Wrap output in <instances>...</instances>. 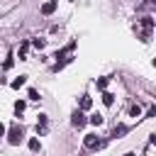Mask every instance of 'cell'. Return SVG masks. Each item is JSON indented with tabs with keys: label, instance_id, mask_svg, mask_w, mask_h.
<instances>
[{
	"label": "cell",
	"instance_id": "cell-1",
	"mask_svg": "<svg viewBox=\"0 0 156 156\" xmlns=\"http://www.w3.org/2000/svg\"><path fill=\"white\" fill-rule=\"evenodd\" d=\"M22 139H24V129H22L20 124H12V127H10V132H7V141L17 146Z\"/></svg>",
	"mask_w": 156,
	"mask_h": 156
},
{
	"label": "cell",
	"instance_id": "cell-2",
	"mask_svg": "<svg viewBox=\"0 0 156 156\" xmlns=\"http://www.w3.org/2000/svg\"><path fill=\"white\" fill-rule=\"evenodd\" d=\"M83 146H85V149H100V146H102V139H98V134H85Z\"/></svg>",
	"mask_w": 156,
	"mask_h": 156
},
{
	"label": "cell",
	"instance_id": "cell-3",
	"mask_svg": "<svg viewBox=\"0 0 156 156\" xmlns=\"http://www.w3.org/2000/svg\"><path fill=\"white\" fill-rule=\"evenodd\" d=\"M71 124H73V127H78V129L85 124V115H83V110H76V112H73V117H71Z\"/></svg>",
	"mask_w": 156,
	"mask_h": 156
},
{
	"label": "cell",
	"instance_id": "cell-4",
	"mask_svg": "<svg viewBox=\"0 0 156 156\" xmlns=\"http://www.w3.org/2000/svg\"><path fill=\"white\" fill-rule=\"evenodd\" d=\"M56 5H58L56 0H49V2H44V5H41V15H51V12L56 10Z\"/></svg>",
	"mask_w": 156,
	"mask_h": 156
},
{
	"label": "cell",
	"instance_id": "cell-5",
	"mask_svg": "<svg viewBox=\"0 0 156 156\" xmlns=\"http://www.w3.org/2000/svg\"><path fill=\"white\" fill-rule=\"evenodd\" d=\"M127 129H129V127H124V124H119V127H115V129H112V136L117 139V136H122V134H127Z\"/></svg>",
	"mask_w": 156,
	"mask_h": 156
},
{
	"label": "cell",
	"instance_id": "cell-6",
	"mask_svg": "<svg viewBox=\"0 0 156 156\" xmlns=\"http://www.w3.org/2000/svg\"><path fill=\"white\" fill-rule=\"evenodd\" d=\"M24 83H27V76H20V78H15V80H12L10 85H12V88H22Z\"/></svg>",
	"mask_w": 156,
	"mask_h": 156
},
{
	"label": "cell",
	"instance_id": "cell-7",
	"mask_svg": "<svg viewBox=\"0 0 156 156\" xmlns=\"http://www.w3.org/2000/svg\"><path fill=\"white\" fill-rule=\"evenodd\" d=\"M90 105H93V100H90L88 95H83V98H80V110H90Z\"/></svg>",
	"mask_w": 156,
	"mask_h": 156
},
{
	"label": "cell",
	"instance_id": "cell-8",
	"mask_svg": "<svg viewBox=\"0 0 156 156\" xmlns=\"http://www.w3.org/2000/svg\"><path fill=\"white\" fill-rule=\"evenodd\" d=\"M102 102H105V105H112V102H115V95H112V93H102Z\"/></svg>",
	"mask_w": 156,
	"mask_h": 156
},
{
	"label": "cell",
	"instance_id": "cell-9",
	"mask_svg": "<svg viewBox=\"0 0 156 156\" xmlns=\"http://www.w3.org/2000/svg\"><path fill=\"white\" fill-rule=\"evenodd\" d=\"M24 107H27V102H24V100H17V102H15V112H17V115H20V112H24Z\"/></svg>",
	"mask_w": 156,
	"mask_h": 156
},
{
	"label": "cell",
	"instance_id": "cell-10",
	"mask_svg": "<svg viewBox=\"0 0 156 156\" xmlns=\"http://www.w3.org/2000/svg\"><path fill=\"white\" fill-rule=\"evenodd\" d=\"M27 49H29V41H22V46H20V58L27 56Z\"/></svg>",
	"mask_w": 156,
	"mask_h": 156
},
{
	"label": "cell",
	"instance_id": "cell-11",
	"mask_svg": "<svg viewBox=\"0 0 156 156\" xmlns=\"http://www.w3.org/2000/svg\"><path fill=\"white\" fill-rule=\"evenodd\" d=\"M29 149H32V151H39V139H37V136L29 139Z\"/></svg>",
	"mask_w": 156,
	"mask_h": 156
},
{
	"label": "cell",
	"instance_id": "cell-12",
	"mask_svg": "<svg viewBox=\"0 0 156 156\" xmlns=\"http://www.w3.org/2000/svg\"><path fill=\"white\" fill-rule=\"evenodd\" d=\"M90 124L100 127V124H102V117H100V115H93V117H90Z\"/></svg>",
	"mask_w": 156,
	"mask_h": 156
},
{
	"label": "cell",
	"instance_id": "cell-13",
	"mask_svg": "<svg viewBox=\"0 0 156 156\" xmlns=\"http://www.w3.org/2000/svg\"><path fill=\"white\" fill-rule=\"evenodd\" d=\"M32 46H37V49H44V39H34V41H32Z\"/></svg>",
	"mask_w": 156,
	"mask_h": 156
},
{
	"label": "cell",
	"instance_id": "cell-14",
	"mask_svg": "<svg viewBox=\"0 0 156 156\" xmlns=\"http://www.w3.org/2000/svg\"><path fill=\"white\" fill-rule=\"evenodd\" d=\"M98 88L105 90V88H107V78H100V80H98Z\"/></svg>",
	"mask_w": 156,
	"mask_h": 156
},
{
	"label": "cell",
	"instance_id": "cell-15",
	"mask_svg": "<svg viewBox=\"0 0 156 156\" xmlns=\"http://www.w3.org/2000/svg\"><path fill=\"white\" fill-rule=\"evenodd\" d=\"M29 100H39V93H37V90H34V88H32V90H29Z\"/></svg>",
	"mask_w": 156,
	"mask_h": 156
},
{
	"label": "cell",
	"instance_id": "cell-16",
	"mask_svg": "<svg viewBox=\"0 0 156 156\" xmlns=\"http://www.w3.org/2000/svg\"><path fill=\"white\" fill-rule=\"evenodd\" d=\"M129 112H132V117H139V115H141V110H139V107H136V105H134V107H132V110H129Z\"/></svg>",
	"mask_w": 156,
	"mask_h": 156
},
{
	"label": "cell",
	"instance_id": "cell-17",
	"mask_svg": "<svg viewBox=\"0 0 156 156\" xmlns=\"http://www.w3.org/2000/svg\"><path fill=\"white\" fill-rule=\"evenodd\" d=\"M2 134H5V124L0 122V136H2Z\"/></svg>",
	"mask_w": 156,
	"mask_h": 156
},
{
	"label": "cell",
	"instance_id": "cell-18",
	"mask_svg": "<svg viewBox=\"0 0 156 156\" xmlns=\"http://www.w3.org/2000/svg\"><path fill=\"white\" fill-rule=\"evenodd\" d=\"M124 156H134V154H132V151H129V154H124Z\"/></svg>",
	"mask_w": 156,
	"mask_h": 156
}]
</instances>
